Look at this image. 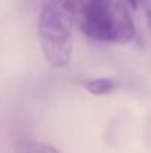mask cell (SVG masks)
Here are the masks:
<instances>
[{
  "instance_id": "cell-1",
  "label": "cell",
  "mask_w": 151,
  "mask_h": 153,
  "mask_svg": "<svg viewBox=\"0 0 151 153\" xmlns=\"http://www.w3.org/2000/svg\"><path fill=\"white\" fill-rule=\"evenodd\" d=\"M76 19V0H48L39 13V43L45 61L52 68L58 70L70 64Z\"/></svg>"
},
{
  "instance_id": "cell-2",
  "label": "cell",
  "mask_w": 151,
  "mask_h": 153,
  "mask_svg": "<svg viewBox=\"0 0 151 153\" xmlns=\"http://www.w3.org/2000/svg\"><path fill=\"white\" fill-rule=\"evenodd\" d=\"M80 31L95 42H114V3L99 0L76 6Z\"/></svg>"
},
{
  "instance_id": "cell-3",
  "label": "cell",
  "mask_w": 151,
  "mask_h": 153,
  "mask_svg": "<svg viewBox=\"0 0 151 153\" xmlns=\"http://www.w3.org/2000/svg\"><path fill=\"white\" fill-rule=\"evenodd\" d=\"M82 86L95 97H102V95H108L111 94L116 88H117V82L108 77H98V79H89L85 80L82 83Z\"/></svg>"
},
{
  "instance_id": "cell-4",
  "label": "cell",
  "mask_w": 151,
  "mask_h": 153,
  "mask_svg": "<svg viewBox=\"0 0 151 153\" xmlns=\"http://www.w3.org/2000/svg\"><path fill=\"white\" fill-rule=\"evenodd\" d=\"M16 153H61L55 146L37 140H25L19 143Z\"/></svg>"
},
{
  "instance_id": "cell-5",
  "label": "cell",
  "mask_w": 151,
  "mask_h": 153,
  "mask_svg": "<svg viewBox=\"0 0 151 153\" xmlns=\"http://www.w3.org/2000/svg\"><path fill=\"white\" fill-rule=\"evenodd\" d=\"M94 1H99V0H76V6L86 4V3H94Z\"/></svg>"
},
{
  "instance_id": "cell-6",
  "label": "cell",
  "mask_w": 151,
  "mask_h": 153,
  "mask_svg": "<svg viewBox=\"0 0 151 153\" xmlns=\"http://www.w3.org/2000/svg\"><path fill=\"white\" fill-rule=\"evenodd\" d=\"M124 1H126V3H127V4L130 6V7H136V6H138V1H139V0H124Z\"/></svg>"
},
{
  "instance_id": "cell-7",
  "label": "cell",
  "mask_w": 151,
  "mask_h": 153,
  "mask_svg": "<svg viewBox=\"0 0 151 153\" xmlns=\"http://www.w3.org/2000/svg\"><path fill=\"white\" fill-rule=\"evenodd\" d=\"M147 24H148V30H150V34H151V10L147 12Z\"/></svg>"
}]
</instances>
